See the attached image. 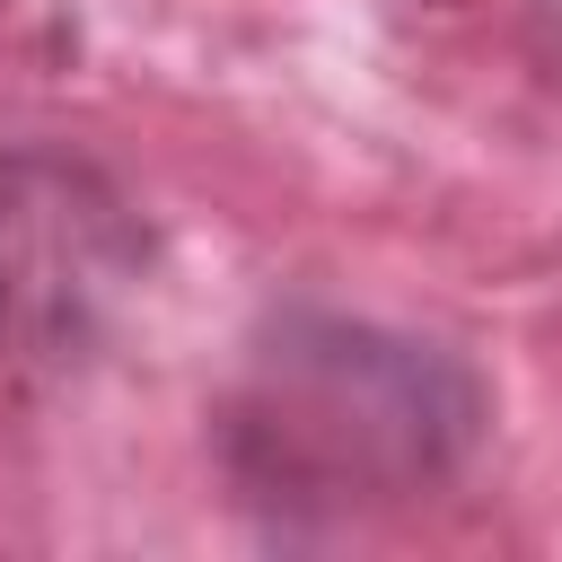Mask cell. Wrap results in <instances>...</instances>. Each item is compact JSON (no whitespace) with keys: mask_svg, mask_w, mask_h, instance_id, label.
<instances>
[{"mask_svg":"<svg viewBox=\"0 0 562 562\" xmlns=\"http://www.w3.org/2000/svg\"><path fill=\"white\" fill-rule=\"evenodd\" d=\"M474 430V386L369 325H281L237 395V465L272 501L413 492L457 465Z\"/></svg>","mask_w":562,"mask_h":562,"instance_id":"6da1fadb","label":"cell"},{"mask_svg":"<svg viewBox=\"0 0 562 562\" xmlns=\"http://www.w3.org/2000/svg\"><path fill=\"white\" fill-rule=\"evenodd\" d=\"M149 237L132 202L61 158L0 149V369H61L132 299Z\"/></svg>","mask_w":562,"mask_h":562,"instance_id":"7a4b0ae2","label":"cell"}]
</instances>
